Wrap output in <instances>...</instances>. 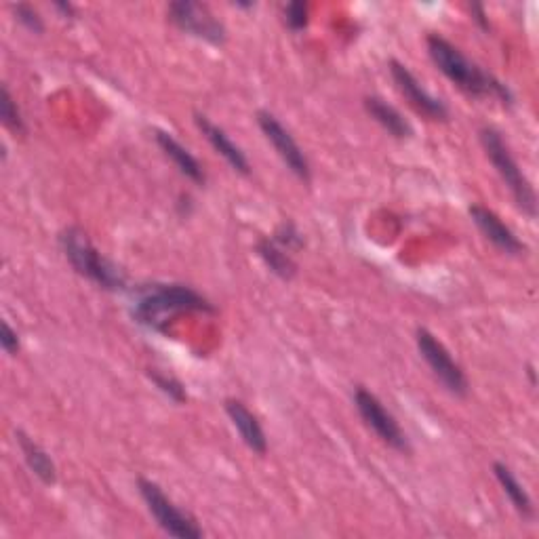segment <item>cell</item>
Returning a JSON list of instances; mask_svg holds the SVG:
<instances>
[{"label":"cell","mask_w":539,"mask_h":539,"mask_svg":"<svg viewBox=\"0 0 539 539\" xmlns=\"http://www.w3.org/2000/svg\"><path fill=\"white\" fill-rule=\"evenodd\" d=\"M0 116H3V123L7 129H11L13 133L17 135H24L26 133V125H24V118H22V112H19L15 99L9 91V87L5 85L3 87V95H0Z\"/></svg>","instance_id":"obj_19"},{"label":"cell","mask_w":539,"mask_h":539,"mask_svg":"<svg viewBox=\"0 0 539 539\" xmlns=\"http://www.w3.org/2000/svg\"><path fill=\"white\" fill-rule=\"evenodd\" d=\"M137 489L142 493V499L146 502L154 521L158 523L165 533L179 537V539H201L203 529L190 514L179 510L171 499L165 495V491L156 483L148 481V478H139Z\"/></svg>","instance_id":"obj_5"},{"label":"cell","mask_w":539,"mask_h":539,"mask_svg":"<svg viewBox=\"0 0 539 539\" xmlns=\"http://www.w3.org/2000/svg\"><path fill=\"white\" fill-rule=\"evenodd\" d=\"M415 344H417L419 354H422V358L426 361V365L434 373V377L443 384V388L449 394L457 398L468 396L470 386H468V377L464 369L453 361L451 352L443 346V342H438L436 335H432L424 327H419L415 331Z\"/></svg>","instance_id":"obj_6"},{"label":"cell","mask_w":539,"mask_h":539,"mask_svg":"<svg viewBox=\"0 0 539 539\" xmlns=\"http://www.w3.org/2000/svg\"><path fill=\"white\" fill-rule=\"evenodd\" d=\"M426 45L434 66L441 70L453 85H457L472 97H497L504 106H512L514 97L510 89L502 81H497L493 74L470 62L447 38L430 34L426 38Z\"/></svg>","instance_id":"obj_2"},{"label":"cell","mask_w":539,"mask_h":539,"mask_svg":"<svg viewBox=\"0 0 539 539\" xmlns=\"http://www.w3.org/2000/svg\"><path fill=\"white\" fill-rule=\"evenodd\" d=\"M257 125H259V129H262V133L266 135L268 142L272 144V148L276 150V154L281 156V161L287 165V169L297 179H302L304 184H308L312 179L310 163H308L304 150L299 148V144L295 142L293 135L289 133V129L268 110H259L257 112Z\"/></svg>","instance_id":"obj_9"},{"label":"cell","mask_w":539,"mask_h":539,"mask_svg":"<svg viewBox=\"0 0 539 539\" xmlns=\"http://www.w3.org/2000/svg\"><path fill=\"white\" fill-rule=\"evenodd\" d=\"M17 443H19V449H22L24 453V459H26V464L28 468L41 478V481L45 485H55L57 483V470H55V464H53V459L47 455V451L34 443L30 436H26L22 430H19L17 434Z\"/></svg>","instance_id":"obj_17"},{"label":"cell","mask_w":539,"mask_h":539,"mask_svg":"<svg viewBox=\"0 0 539 539\" xmlns=\"http://www.w3.org/2000/svg\"><path fill=\"white\" fill-rule=\"evenodd\" d=\"M272 238L278 245L285 247L287 251H297V249L304 247V236L295 228L293 222H283L281 226H278V230Z\"/></svg>","instance_id":"obj_22"},{"label":"cell","mask_w":539,"mask_h":539,"mask_svg":"<svg viewBox=\"0 0 539 539\" xmlns=\"http://www.w3.org/2000/svg\"><path fill=\"white\" fill-rule=\"evenodd\" d=\"M365 108L371 114L373 121L382 125L392 137L409 139L413 135V127L409 125L407 118L394 106L384 102L382 97H365Z\"/></svg>","instance_id":"obj_15"},{"label":"cell","mask_w":539,"mask_h":539,"mask_svg":"<svg viewBox=\"0 0 539 539\" xmlns=\"http://www.w3.org/2000/svg\"><path fill=\"white\" fill-rule=\"evenodd\" d=\"M167 13L171 22L182 32L201 38L209 45L226 43V28L207 5L192 3V0H175L169 5Z\"/></svg>","instance_id":"obj_8"},{"label":"cell","mask_w":539,"mask_h":539,"mask_svg":"<svg viewBox=\"0 0 539 539\" xmlns=\"http://www.w3.org/2000/svg\"><path fill=\"white\" fill-rule=\"evenodd\" d=\"M154 137H156V144L161 146V150L167 154V158H171L173 165L179 169V173L186 175L190 182H194L196 186L207 184V175H205L203 165L198 163V158L186 146L179 144L171 133L161 131V129L154 131Z\"/></svg>","instance_id":"obj_14"},{"label":"cell","mask_w":539,"mask_h":539,"mask_svg":"<svg viewBox=\"0 0 539 539\" xmlns=\"http://www.w3.org/2000/svg\"><path fill=\"white\" fill-rule=\"evenodd\" d=\"M226 413L232 419L234 428L241 434L243 443L257 455L268 453V438L262 428V424L257 422V417L247 409L243 401H236V398H228L226 401Z\"/></svg>","instance_id":"obj_13"},{"label":"cell","mask_w":539,"mask_h":539,"mask_svg":"<svg viewBox=\"0 0 539 539\" xmlns=\"http://www.w3.org/2000/svg\"><path fill=\"white\" fill-rule=\"evenodd\" d=\"M0 346H3L9 356H17L19 352V335L7 321L0 325Z\"/></svg>","instance_id":"obj_24"},{"label":"cell","mask_w":539,"mask_h":539,"mask_svg":"<svg viewBox=\"0 0 539 539\" xmlns=\"http://www.w3.org/2000/svg\"><path fill=\"white\" fill-rule=\"evenodd\" d=\"M53 7H55L57 11H62V15H64L66 19H74V13H76L74 5H70V3H55Z\"/></svg>","instance_id":"obj_26"},{"label":"cell","mask_w":539,"mask_h":539,"mask_svg":"<svg viewBox=\"0 0 539 539\" xmlns=\"http://www.w3.org/2000/svg\"><path fill=\"white\" fill-rule=\"evenodd\" d=\"M150 379L156 384V388L161 390L163 394H167L173 403L177 405H184L188 401V394H186V388L182 382H177V379L173 375H167V373H161L152 369L150 371Z\"/></svg>","instance_id":"obj_20"},{"label":"cell","mask_w":539,"mask_h":539,"mask_svg":"<svg viewBox=\"0 0 539 539\" xmlns=\"http://www.w3.org/2000/svg\"><path fill=\"white\" fill-rule=\"evenodd\" d=\"M481 144L487 152L491 165L495 167L499 177L504 179V184L510 188L518 209L529 217H535L537 203H535L533 186L529 184V179L523 175L521 167H518V163L514 161V156L508 144L504 142V137L499 135V131H495L493 127H485L481 129Z\"/></svg>","instance_id":"obj_4"},{"label":"cell","mask_w":539,"mask_h":539,"mask_svg":"<svg viewBox=\"0 0 539 539\" xmlns=\"http://www.w3.org/2000/svg\"><path fill=\"white\" fill-rule=\"evenodd\" d=\"M257 253H259V257H262V262L266 264V268L274 276L283 278V281H291V278L297 274V266L293 262L291 251H287L285 247L278 245L274 238H259Z\"/></svg>","instance_id":"obj_18"},{"label":"cell","mask_w":539,"mask_h":539,"mask_svg":"<svg viewBox=\"0 0 539 539\" xmlns=\"http://www.w3.org/2000/svg\"><path fill=\"white\" fill-rule=\"evenodd\" d=\"M283 15H285V24L289 30L293 32H299L304 30L310 22V7L306 3H289L285 9H283Z\"/></svg>","instance_id":"obj_21"},{"label":"cell","mask_w":539,"mask_h":539,"mask_svg":"<svg viewBox=\"0 0 539 539\" xmlns=\"http://www.w3.org/2000/svg\"><path fill=\"white\" fill-rule=\"evenodd\" d=\"M194 123L196 127L201 129V133L207 137V142L213 146V150L224 156V161L241 175H251V165L249 158L245 156V152L238 148L232 139L228 137V133L224 129H219L215 123H211L205 114H194Z\"/></svg>","instance_id":"obj_12"},{"label":"cell","mask_w":539,"mask_h":539,"mask_svg":"<svg viewBox=\"0 0 539 539\" xmlns=\"http://www.w3.org/2000/svg\"><path fill=\"white\" fill-rule=\"evenodd\" d=\"M493 474L497 478V483L502 485L504 493L508 495V499H510V504L514 506V510L518 514H521L525 518V521H531L533 514H535L533 502H531L529 493L525 491V487L521 485V481H518V478L514 476V472L506 464L495 462L493 464Z\"/></svg>","instance_id":"obj_16"},{"label":"cell","mask_w":539,"mask_h":539,"mask_svg":"<svg viewBox=\"0 0 539 539\" xmlns=\"http://www.w3.org/2000/svg\"><path fill=\"white\" fill-rule=\"evenodd\" d=\"M470 11H472L474 22H476L478 26H481L483 30H489V17H487L485 7H483V5H478V3H474V5H470Z\"/></svg>","instance_id":"obj_25"},{"label":"cell","mask_w":539,"mask_h":539,"mask_svg":"<svg viewBox=\"0 0 539 539\" xmlns=\"http://www.w3.org/2000/svg\"><path fill=\"white\" fill-rule=\"evenodd\" d=\"M59 245L64 249V255L70 266L99 289L106 291H123L125 289V276L112 262L99 253L89 236L81 228H66L59 236Z\"/></svg>","instance_id":"obj_3"},{"label":"cell","mask_w":539,"mask_h":539,"mask_svg":"<svg viewBox=\"0 0 539 539\" xmlns=\"http://www.w3.org/2000/svg\"><path fill=\"white\" fill-rule=\"evenodd\" d=\"M354 405L358 409V415L363 417L367 428H371L377 438L388 447H392L398 453H411V443L407 434L403 432L401 424L396 422V417L382 405V401L375 394H371L365 388H356L354 392Z\"/></svg>","instance_id":"obj_7"},{"label":"cell","mask_w":539,"mask_h":539,"mask_svg":"<svg viewBox=\"0 0 539 539\" xmlns=\"http://www.w3.org/2000/svg\"><path fill=\"white\" fill-rule=\"evenodd\" d=\"M470 217L487 241L495 245L499 251H504L508 255H525L527 247L518 241V236L491 209L483 205H472Z\"/></svg>","instance_id":"obj_11"},{"label":"cell","mask_w":539,"mask_h":539,"mask_svg":"<svg viewBox=\"0 0 539 539\" xmlns=\"http://www.w3.org/2000/svg\"><path fill=\"white\" fill-rule=\"evenodd\" d=\"M182 312H215L207 297L188 285L154 283L137 289L131 314L139 325L167 333L169 323Z\"/></svg>","instance_id":"obj_1"},{"label":"cell","mask_w":539,"mask_h":539,"mask_svg":"<svg viewBox=\"0 0 539 539\" xmlns=\"http://www.w3.org/2000/svg\"><path fill=\"white\" fill-rule=\"evenodd\" d=\"M390 72H392V78H394V83H396L398 91H401L405 95L407 102L417 112H422L424 116H428L430 121H447V118H449L447 104L443 102V99H438L430 91H426L422 87V83L417 81L415 74L405 64L392 59V62H390Z\"/></svg>","instance_id":"obj_10"},{"label":"cell","mask_w":539,"mask_h":539,"mask_svg":"<svg viewBox=\"0 0 539 539\" xmlns=\"http://www.w3.org/2000/svg\"><path fill=\"white\" fill-rule=\"evenodd\" d=\"M13 13H15V19L19 24H22L26 30L34 32V34H43L45 32V24H43V17L38 15V11L30 5H13Z\"/></svg>","instance_id":"obj_23"}]
</instances>
